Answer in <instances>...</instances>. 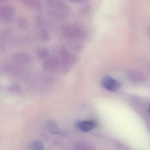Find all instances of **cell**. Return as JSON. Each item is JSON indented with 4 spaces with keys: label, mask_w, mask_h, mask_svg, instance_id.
<instances>
[{
    "label": "cell",
    "mask_w": 150,
    "mask_h": 150,
    "mask_svg": "<svg viewBox=\"0 0 150 150\" xmlns=\"http://www.w3.org/2000/svg\"><path fill=\"white\" fill-rule=\"evenodd\" d=\"M149 114H150V105L149 107Z\"/></svg>",
    "instance_id": "obj_18"
},
{
    "label": "cell",
    "mask_w": 150,
    "mask_h": 150,
    "mask_svg": "<svg viewBox=\"0 0 150 150\" xmlns=\"http://www.w3.org/2000/svg\"><path fill=\"white\" fill-rule=\"evenodd\" d=\"M7 0H0V2H5Z\"/></svg>",
    "instance_id": "obj_17"
},
{
    "label": "cell",
    "mask_w": 150,
    "mask_h": 150,
    "mask_svg": "<svg viewBox=\"0 0 150 150\" xmlns=\"http://www.w3.org/2000/svg\"><path fill=\"white\" fill-rule=\"evenodd\" d=\"M13 59L18 63L26 64L30 63L31 62L32 58L28 53L24 52H19L14 54Z\"/></svg>",
    "instance_id": "obj_8"
},
{
    "label": "cell",
    "mask_w": 150,
    "mask_h": 150,
    "mask_svg": "<svg viewBox=\"0 0 150 150\" xmlns=\"http://www.w3.org/2000/svg\"><path fill=\"white\" fill-rule=\"evenodd\" d=\"M67 1L72 3H81V2H86L88 0H67Z\"/></svg>",
    "instance_id": "obj_15"
},
{
    "label": "cell",
    "mask_w": 150,
    "mask_h": 150,
    "mask_svg": "<svg viewBox=\"0 0 150 150\" xmlns=\"http://www.w3.org/2000/svg\"><path fill=\"white\" fill-rule=\"evenodd\" d=\"M47 7L54 15L59 17L67 16L70 9L69 6L62 0H45Z\"/></svg>",
    "instance_id": "obj_1"
},
{
    "label": "cell",
    "mask_w": 150,
    "mask_h": 150,
    "mask_svg": "<svg viewBox=\"0 0 150 150\" xmlns=\"http://www.w3.org/2000/svg\"><path fill=\"white\" fill-rule=\"evenodd\" d=\"M147 32H148V35L149 38H150V28H148V30H147Z\"/></svg>",
    "instance_id": "obj_16"
},
{
    "label": "cell",
    "mask_w": 150,
    "mask_h": 150,
    "mask_svg": "<svg viewBox=\"0 0 150 150\" xmlns=\"http://www.w3.org/2000/svg\"><path fill=\"white\" fill-rule=\"evenodd\" d=\"M46 127L47 130L50 132H51L53 134H57L60 133V132L59 127L53 121L47 122V123L46 124Z\"/></svg>",
    "instance_id": "obj_11"
},
{
    "label": "cell",
    "mask_w": 150,
    "mask_h": 150,
    "mask_svg": "<svg viewBox=\"0 0 150 150\" xmlns=\"http://www.w3.org/2000/svg\"><path fill=\"white\" fill-rule=\"evenodd\" d=\"M44 145L42 142L40 141H36L33 142L30 145V149L32 150H42Z\"/></svg>",
    "instance_id": "obj_12"
},
{
    "label": "cell",
    "mask_w": 150,
    "mask_h": 150,
    "mask_svg": "<svg viewBox=\"0 0 150 150\" xmlns=\"http://www.w3.org/2000/svg\"><path fill=\"white\" fill-rule=\"evenodd\" d=\"M96 125V122L92 120L81 121L77 123V128L83 132H88L94 129Z\"/></svg>",
    "instance_id": "obj_7"
},
{
    "label": "cell",
    "mask_w": 150,
    "mask_h": 150,
    "mask_svg": "<svg viewBox=\"0 0 150 150\" xmlns=\"http://www.w3.org/2000/svg\"><path fill=\"white\" fill-rule=\"evenodd\" d=\"M17 24L18 26L22 29L26 28L28 25L26 20L23 17H20L17 19Z\"/></svg>",
    "instance_id": "obj_13"
},
{
    "label": "cell",
    "mask_w": 150,
    "mask_h": 150,
    "mask_svg": "<svg viewBox=\"0 0 150 150\" xmlns=\"http://www.w3.org/2000/svg\"><path fill=\"white\" fill-rule=\"evenodd\" d=\"M102 84L104 88L111 91H116L120 87V83L115 79L110 76H105L103 79Z\"/></svg>",
    "instance_id": "obj_5"
},
{
    "label": "cell",
    "mask_w": 150,
    "mask_h": 150,
    "mask_svg": "<svg viewBox=\"0 0 150 150\" xmlns=\"http://www.w3.org/2000/svg\"><path fill=\"white\" fill-rule=\"evenodd\" d=\"M15 11L12 6L4 5L0 6V18L6 21H11L13 15Z\"/></svg>",
    "instance_id": "obj_6"
},
{
    "label": "cell",
    "mask_w": 150,
    "mask_h": 150,
    "mask_svg": "<svg viewBox=\"0 0 150 150\" xmlns=\"http://www.w3.org/2000/svg\"><path fill=\"white\" fill-rule=\"evenodd\" d=\"M60 64L63 71H68L75 62V55L66 49H62L60 52Z\"/></svg>",
    "instance_id": "obj_3"
},
{
    "label": "cell",
    "mask_w": 150,
    "mask_h": 150,
    "mask_svg": "<svg viewBox=\"0 0 150 150\" xmlns=\"http://www.w3.org/2000/svg\"><path fill=\"white\" fill-rule=\"evenodd\" d=\"M60 66V62L56 57H51L46 59L43 65V69L49 73L56 71Z\"/></svg>",
    "instance_id": "obj_4"
},
{
    "label": "cell",
    "mask_w": 150,
    "mask_h": 150,
    "mask_svg": "<svg viewBox=\"0 0 150 150\" xmlns=\"http://www.w3.org/2000/svg\"><path fill=\"white\" fill-rule=\"evenodd\" d=\"M38 56L40 58H41L42 59H46L48 56H49V53L47 52V50H45V49H42V50H39L38 53Z\"/></svg>",
    "instance_id": "obj_14"
},
{
    "label": "cell",
    "mask_w": 150,
    "mask_h": 150,
    "mask_svg": "<svg viewBox=\"0 0 150 150\" xmlns=\"http://www.w3.org/2000/svg\"><path fill=\"white\" fill-rule=\"evenodd\" d=\"M64 37L69 40H77L83 38L86 32L84 29L77 25H68L63 29Z\"/></svg>",
    "instance_id": "obj_2"
},
{
    "label": "cell",
    "mask_w": 150,
    "mask_h": 150,
    "mask_svg": "<svg viewBox=\"0 0 150 150\" xmlns=\"http://www.w3.org/2000/svg\"><path fill=\"white\" fill-rule=\"evenodd\" d=\"M129 77L131 80L135 82H139L142 81L144 80V74L139 71H131L129 74Z\"/></svg>",
    "instance_id": "obj_10"
},
{
    "label": "cell",
    "mask_w": 150,
    "mask_h": 150,
    "mask_svg": "<svg viewBox=\"0 0 150 150\" xmlns=\"http://www.w3.org/2000/svg\"><path fill=\"white\" fill-rule=\"evenodd\" d=\"M26 6L35 11H40L42 5L40 0H21Z\"/></svg>",
    "instance_id": "obj_9"
}]
</instances>
